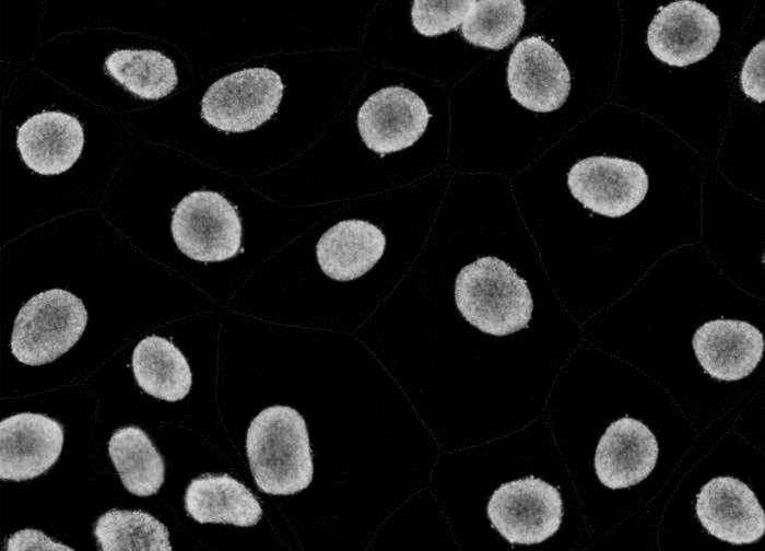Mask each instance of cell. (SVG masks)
Instances as JSON below:
<instances>
[{"label": "cell", "mask_w": 765, "mask_h": 551, "mask_svg": "<svg viewBox=\"0 0 765 551\" xmlns=\"http://www.w3.org/2000/svg\"><path fill=\"white\" fill-rule=\"evenodd\" d=\"M659 454L654 433L642 421L624 417L612 422L599 439L595 470L600 482L612 490L645 480Z\"/></svg>", "instance_id": "4fadbf2b"}, {"label": "cell", "mask_w": 765, "mask_h": 551, "mask_svg": "<svg viewBox=\"0 0 765 551\" xmlns=\"http://www.w3.org/2000/svg\"><path fill=\"white\" fill-rule=\"evenodd\" d=\"M108 455L131 494H156L165 478L162 455L149 435L138 426H125L114 432L108 442Z\"/></svg>", "instance_id": "d6986e66"}, {"label": "cell", "mask_w": 765, "mask_h": 551, "mask_svg": "<svg viewBox=\"0 0 765 551\" xmlns=\"http://www.w3.org/2000/svg\"><path fill=\"white\" fill-rule=\"evenodd\" d=\"M455 302L468 323L497 337L527 327L533 310L527 282L508 263L492 256L479 258L460 270Z\"/></svg>", "instance_id": "7a4b0ae2"}, {"label": "cell", "mask_w": 765, "mask_h": 551, "mask_svg": "<svg viewBox=\"0 0 765 551\" xmlns=\"http://www.w3.org/2000/svg\"><path fill=\"white\" fill-rule=\"evenodd\" d=\"M474 0H415L411 17L413 27L432 37L456 30L473 8Z\"/></svg>", "instance_id": "603a6c76"}, {"label": "cell", "mask_w": 765, "mask_h": 551, "mask_svg": "<svg viewBox=\"0 0 765 551\" xmlns=\"http://www.w3.org/2000/svg\"><path fill=\"white\" fill-rule=\"evenodd\" d=\"M170 232L178 249L202 262L234 257L242 244V223L234 206L215 191L198 190L177 204Z\"/></svg>", "instance_id": "5b68a950"}, {"label": "cell", "mask_w": 765, "mask_h": 551, "mask_svg": "<svg viewBox=\"0 0 765 551\" xmlns=\"http://www.w3.org/2000/svg\"><path fill=\"white\" fill-rule=\"evenodd\" d=\"M132 371L138 385L148 395L169 402L184 399L192 385L185 355L169 340L155 335L136 345Z\"/></svg>", "instance_id": "ac0fdd59"}, {"label": "cell", "mask_w": 765, "mask_h": 551, "mask_svg": "<svg viewBox=\"0 0 765 551\" xmlns=\"http://www.w3.org/2000/svg\"><path fill=\"white\" fill-rule=\"evenodd\" d=\"M525 15L520 0H478L461 24V34L474 46L499 50L518 37Z\"/></svg>", "instance_id": "7402d4cb"}, {"label": "cell", "mask_w": 765, "mask_h": 551, "mask_svg": "<svg viewBox=\"0 0 765 551\" xmlns=\"http://www.w3.org/2000/svg\"><path fill=\"white\" fill-rule=\"evenodd\" d=\"M284 85L280 74L264 68H247L215 81L201 102V116L226 132L254 130L278 110Z\"/></svg>", "instance_id": "277c9868"}, {"label": "cell", "mask_w": 765, "mask_h": 551, "mask_svg": "<svg viewBox=\"0 0 765 551\" xmlns=\"http://www.w3.org/2000/svg\"><path fill=\"white\" fill-rule=\"evenodd\" d=\"M7 551H73L67 544L56 542L43 531L36 529H22L12 534L5 543Z\"/></svg>", "instance_id": "d4e9b609"}, {"label": "cell", "mask_w": 765, "mask_h": 551, "mask_svg": "<svg viewBox=\"0 0 765 551\" xmlns=\"http://www.w3.org/2000/svg\"><path fill=\"white\" fill-rule=\"evenodd\" d=\"M696 515L711 536L732 544H748L765 532V513L748 484L733 477H716L702 486Z\"/></svg>", "instance_id": "7c38bea8"}, {"label": "cell", "mask_w": 765, "mask_h": 551, "mask_svg": "<svg viewBox=\"0 0 765 551\" xmlns=\"http://www.w3.org/2000/svg\"><path fill=\"white\" fill-rule=\"evenodd\" d=\"M246 453L255 482L272 495L296 494L311 483V449L306 422L289 406H271L250 422Z\"/></svg>", "instance_id": "6da1fadb"}, {"label": "cell", "mask_w": 765, "mask_h": 551, "mask_svg": "<svg viewBox=\"0 0 765 551\" xmlns=\"http://www.w3.org/2000/svg\"><path fill=\"white\" fill-rule=\"evenodd\" d=\"M431 114L424 101L402 86L384 87L361 106L357 127L366 146L379 154L401 151L424 133Z\"/></svg>", "instance_id": "30bf717a"}, {"label": "cell", "mask_w": 765, "mask_h": 551, "mask_svg": "<svg viewBox=\"0 0 765 551\" xmlns=\"http://www.w3.org/2000/svg\"><path fill=\"white\" fill-rule=\"evenodd\" d=\"M507 84L522 107L550 113L566 102L570 73L558 51L539 36L518 42L509 57Z\"/></svg>", "instance_id": "9c48e42d"}, {"label": "cell", "mask_w": 765, "mask_h": 551, "mask_svg": "<svg viewBox=\"0 0 765 551\" xmlns=\"http://www.w3.org/2000/svg\"><path fill=\"white\" fill-rule=\"evenodd\" d=\"M107 72L126 90L143 99H158L177 85L172 59L153 49H118L105 60Z\"/></svg>", "instance_id": "ffe728a7"}, {"label": "cell", "mask_w": 765, "mask_h": 551, "mask_svg": "<svg viewBox=\"0 0 765 551\" xmlns=\"http://www.w3.org/2000/svg\"><path fill=\"white\" fill-rule=\"evenodd\" d=\"M80 121L62 112H43L17 130L16 146L24 163L42 175H58L72 167L82 153Z\"/></svg>", "instance_id": "9a60e30c"}, {"label": "cell", "mask_w": 765, "mask_h": 551, "mask_svg": "<svg viewBox=\"0 0 765 551\" xmlns=\"http://www.w3.org/2000/svg\"><path fill=\"white\" fill-rule=\"evenodd\" d=\"M386 247L384 233L363 220H345L325 232L316 246L321 271L337 281L355 280L368 272Z\"/></svg>", "instance_id": "2e32d148"}, {"label": "cell", "mask_w": 765, "mask_h": 551, "mask_svg": "<svg viewBox=\"0 0 765 551\" xmlns=\"http://www.w3.org/2000/svg\"><path fill=\"white\" fill-rule=\"evenodd\" d=\"M570 194L585 208L609 218L629 213L645 199L649 181L642 165L613 156H589L567 174Z\"/></svg>", "instance_id": "52a82bcc"}, {"label": "cell", "mask_w": 765, "mask_h": 551, "mask_svg": "<svg viewBox=\"0 0 765 551\" xmlns=\"http://www.w3.org/2000/svg\"><path fill=\"white\" fill-rule=\"evenodd\" d=\"M63 426L42 414L23 412L0 422V479L24 481L39 477L58 460Z\"/></svg>", "instance_id": "8fae6325"}, {"label": "cell", "mask_w": 765, "mask_h": 551, "mask_svg": "<svg viewBox=\"0 0 765 551\" xmlns=\"http://www.w3.org/2000/svg\"><path fill=\"white\" fill-rule=\"evenodd\" d=\"M692 345L707 374L718 380L733 382L756 368L763 356L764 338L748 321L721 318L697 328Z\"/></svg>", "instance_id": "5bb4252c"}, {"label": "cell", "mask_w": 765, "mask_h": 551, "mask_svg": "<svg viewBox=\"0 0 765 551\" xmlns=\"http://www.w3.org/2000/svg\"><path fill=\"white\" fill-rule=\"evenodd\" d=\"M487 516L510 543L534 544L558 530L563 502L555 486L531 476L496 489L487 504Z\"/></svg>", "instance_id": "8992f818"}, {"label": "cell", "mask_w": 765, "mask_h": 551, "mask_svg": "<svg viewBox=\"0 0 765 551\" xmlns=\"http://www.w3.org/2000/svg\"><path fill=\"white\" fill-rule=\"evenodd\" d=\"M87 310L73 293L51 289L30 298L20 309L11 336V352L26 365L50 363L81 338Z\"/></svg>", "instance_id": "3957f363"}, {"label": "cell", "mask_w": 765, "mask_h": 551, "mask_svg": "<svg viewBox=\"0 0 765 551\" xmlns=\"http://www.w3.org/2000/svg\"><path fill=\"white\" fill-rule=\"evenodd\" d=\"M718 16L693 0H678L660 9L647 31L651 54L671 67H686L711 54L719 42Z\"/></svg>", "instance_id": "ba28073f"}, {"label": "cell", "mask_w": 765, "mask_h": 551, "mask_svg": "<svg viewBox=\"0 0 765 551\" xmlns=\"http://www.w3.org/2000/svg\"><path fill=\"white\" fill-rule=\"evenodd\" d=\"M93 534L103 551H172L167 527L143 511L110 509Z\"/></svg>", "instance_id": "44dd1931"}, {"label": "cell", "mask_w": 765, "mask_h": 551, "mask_svg": "<svg viewBox=\"0 0 765 551\" xmlns=\"http://www.w3.org/2000/svg\"><path fill=\"white\" fill-rule=\"evenodd\" d=\"M764 60L765 40L762 39L752 48L740 72L743 93L757 103L765 101Z\"/></svg>", "instance_id": "cb8c5ba5"}, {"label": "cell", "mask_w": 765, "mask_h": 551, "mask_svg": "<svg viewBox=\"0 0 765 551\" xmlns=\"http://www.w3.org/2000/svg\"><path fill=\"white\" fill-rule=\"evenodd\" d=\"M185 508L200 524L251 527L262 516L260 503L250 490L227 474H207L193 479L185 493Z\"/></svg>", "instance_id": "e0dca14e"}]
</instances>
